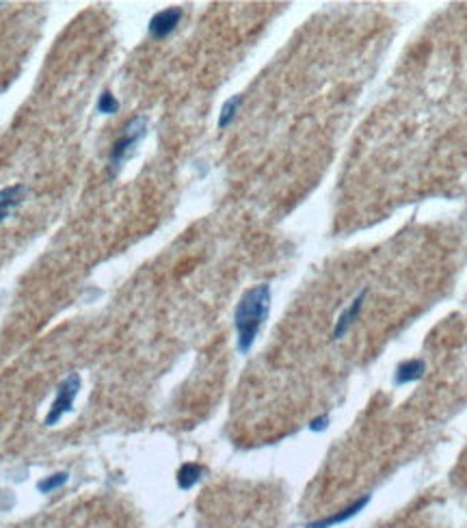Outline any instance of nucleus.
Segmentation results:
<instances>
[{
	"instance_id": "f257e3e1",
	"label": "nucleus",
	"mask_w": 467,
	"mask_h": 528,
	"mask_svg": "<svg viewBox=\"0 0 467 528\" xmlns=\"http://www.w3.org/2000/svg\"><path fill=\"white\" fill-rule=\"evenodd\" d=\"M271 310V286L268 284H258L249 288L236 306L234 323L238 332V351L249 353L253 342H256L262 325Z\"/></svg>"
},
{
	"instance_id": "f03ea898",
	"label": "nucleus",
	"mask_w": 467,
	"mask_h": 528,
	"mask_svg": "<svg viewBox=\"0 0 467 528\" xmlns=\"http://www.w3.org/2000/svg\"><path fill=\"white\" fill-rule=\"evenodd\" d=\"M145 117H134L128 126H125L123 137L117 141L110 150L108 163H110V174H117L119 167L123 165V161H128V156L134 152V148L139 146V141L145 135Z\"/></svg>"
},
{
	"instance_id": "7ed1b4c3",
	"label": "nucleus",
	"mask_w": 467,
	"mask_h": 528,
	"mask_svg": "<svg viewBox=\"0 0 467 528\" xmlns=\"http://www.w3.org/2000/svg\"><path fill=\"white\" fill-rule=\"evenodd\" d=\"M78 392H80V377L76 373H72V375L65 377L59 383V388H56V396H54V401H52V407H50L48 416H46V424L48 426L56 424L67 411H72Z\"/></svg>"
},
{
	"instance_id": "20e7f679",
	"label": "nucleus",
	"mask_w": 467,
	"mask_h": 528,
	"mask_svg": "<svg viewBox=\"0 0 467 528\" xmlns=\"http://www.w3.org/2000/svg\"><path fill=\"white\" fill-rule=\"evenodd\" d=\"M182 20V9L180 7H171V9H163L149 20V35L156 39H163L169 33L176 31L178 22Z\"/></svg>"
},
{
	"instance_id": "39448f33",
	"label": "nucleus",
	"mask_w": 467,
	"mask_h": 528,
	"mask_svg": "<svg viewBox=\"0 0 467 528\" xmlns=\"http://www.w3.org/2000/svg\"><path fill=\"white\" fill-rule=\"evenodd\" d=\"M26 187L24 184H11V187L0 189V223L13 215V210H18L22 202L26 199Z\"/></svg>"
},
{
	"instance_id": "423d86ee",
	"label": "nucleus",
	"mask_w": 467,
	"mask_h": 528,
	"mask_svg": "<svg viewBox=\"0 0 467 528\" xmlns=\"http://www.w3.org/2000/svg\"><path fill=\"white\" fill-rule=\"evenodd\" d=\"M370 503V498H359V501H355L352 505H348V507H344L342 511H337V513H333V516H329V518H322V520H316V522H311V524H307L305 528H331V526H337V524H344V522H348L350 518H355L357 513Z\"/></svg>"
},
{
	"instance_id": "0eeeda50",
	"label": "nucleus",
	"mask_w": 467,
	"mask_h": 528,
	"mask_svg": "<svg viewBox=\"0 0 467 528\" xmlns=\"http://www.w3.org/2000/svg\"><path fill=\"white\" fill-rule=\"evenodd\" d=\"M363 299H366V292H359V297L355 299V301H350V303H348V308L342 312V317L337 319L335 330H333V338H335V340H337V338H342V336L348 332V327H350L352 323H355V319L359 317V312H361Z\"/></svg>"
},
{
	"instance_id": "6e6552de",
	"label": "nucleus",
	"mask_w": 467,
	"mask_h": 528,
	"mask_svg": "<svg viewBox=\"0 0 467 528\" xmlns=\"http://www.w3.org/2000/svg\"><path fill=\"white\" fill-rule=\"evenodd\" d=\"M424 370H427V364H424V360H409V362H403L398 366V370H396V385H405V383H414L418 381Z\"/></svg>"
},
{
	"instance_id": "1a4fd4ad",
	"label": "nucleus",
	"mask_w": 467,
	"mask_h": 528,
	"mask_svg": "<svg viewBox=\"0 0 467 528\" xmlns=\"http://www.w3.org/2000/svg\"><path fill=\"white\" fill-rule=\"evenodd\" d=\"M204 474V468L200 463H184L178 470V487L180 490H191L193 485L202 479Z\"/></svg>"
},
{
	"instance_id": "9d476101",
	"label": "nucleus",
	"mask_w": 467,
	"mask_h": 528,
	"mask_svg": "<svg viewBox=\"0 0 467 528\" xmlns=\"http://www.w3.org/2000/svg\"><path fill=\"white\" fill-rule=\"evenodd\" d=\"M240 102H243V95H234L230 97L228 102L223 104V111H221V117H219V128H228L236 115V111L240 106Z\"/></svg>"
},
{
	"instance_id": "9b49d317",
	"label": "nucleus",
	"mask_w": 467,
	"mask_h": 528,
	"mask_svg": "<svg viewBox=\"0 0 467 528\" xmlns=\"http://www.w3.org/2000/svg\"><path fill=\"white\" fill-rule=\"evenodd\" d=\"M65 483H67V472H56V474H52V477L41 479V481L37 483V490H39L41 494H50V492H54V490L63 487Z\"/></svg>"
},
{
	"instance_id": "f8f14e48",
	"label": "nucleus",
	"mask_w": 467,
	"mask_h": 528,
	"mask_svg": "<svg viewBox=\"0 0 467 528\" xmlns=\"http://www.w3.org/2000/svg\"><path fill=\"white\" fill-rule=\"evenodd\" d=\"M97 111H100L102 115H112V113H117V111H119L117 97L112 95L110 91H104V93L100 95V100H97Z\"/></svg>"
},
{
	"instance_id": "ddd939ff",
	"label": "nucleus",
	"mask_w": 467,
	"mask_h": 528,
	"mask_svg": "<svg viewBox=\"0 0 467 528\" xmlns=\"http://www.w3.org/2000/svg\"><path fill=\"white\" fill-rule=\"evenodd\" d=\"M327 422H329L327 416H320V418H316V420H311L309 429H311V431H324V429H327Z\"/></svg>"
}]
</instances>
